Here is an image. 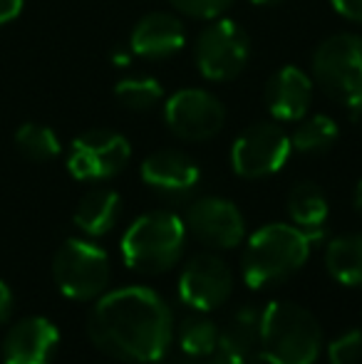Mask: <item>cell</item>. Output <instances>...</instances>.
<instances>
[{
  "instance_id": "cb8c5ba5",
  "label": "cell",
  "mask_w": 362,
  "mask_h": 364,
  "mask_svg": "<svg viewBox=\"0 0 362 364\" xmlns=\"http://www.w3.org/2000/svg\"><path fill=\"white\" fill-rule=\"evenodd\" d=\"M15 146L30 161H53L60 154V139L50 127L28 122L15 132Z\"/></svg>"
},
{
  "instance_id": "d6a6232c",
  "label": "cell",
  "mask_w": 362,
  "mask_h": 364,
  "mask_svg": "<svg viewBox=\"0 0 362 364\" xmlns=\"http://www.w3.org/2000/svg\"><path fill=\"white\" fill-rule=\"evenodd\" d=\"M253 5H261V8H273V5H280L283 0H251Z\"/></svg>"
},
{
  "instance_id": "4fadbf2b",
  "label": "cell",
  "mask_w": 362,
  "mask_h": 364,
  "mask_svg": "<svg viewBox=\"0 0 362 364\" xmlns=\"http://www.w3.org/2000/svg\"><path fill=\"white\" fill-rule=\"evenodd\" d=\"M60 332L48 317H23L3 340V364H53Z\"/></svg>"
},
{
  "instance_id": "3957f363",
  "label": "cell",
  "mask_w": 362,
  "mask_h": 364,
  "mask_svg": "<svg viewBox=\"0 0 362 364\" xmlns=\"http://www.w3.org/2000/svg\"><path fill=\"white\" fill-rule=\"evenodd\" d=\"M323 330L310 310L293 300H273L261 310L258 355L268 364H315Z\"/></svg>"
},
{
  "instance_id": "4dcf8cb0",
  "label": "cell",
  "mask_w": 362,
  "mask_h": 364,
  "mask_svg": "<svg viewBox=\"0 0 362 364\" xmlns=\"http://www.w3.org/2000/svg\"><path fill=\"white\" fill-rule=\"evenodd\" d=\"M353 206H355V211L362 216V178L358 181V186H355V193H353Z\"/></svg>"
},
{
  "instance_id": "83f0119b",
  "label": "cell",
  "mask_w": 362,
  "mask_h": 364,
  "mask_svg": "<svg viewBox=\"0 0 362 364\" xmlns=\"http://www.w3.org/2000/svg\"><path fill=\"white\" fill-rule=\"evenodd\" d=\"M198 364H248L246 360H241L238 355H233V352L223 350L221 345L216 347V350L211 352L208 357H203V360H196Z\"/></svg>"
},
{
  "instance_id": "9c48e42d",
  "label": "cell",
  "mask_w": 362,
  "mask_h": 364,
  "mask_svg": "<svg viewBox=\"0 0 362 364\" xmlns=\"http://www.w3.org/2000/svg\"><path fill=\"white\" fill-rule=\"evenodd\" d=\"M164 122L171 134L183 141H208L223 129L226 109L216 95L188 87L164 102Z\"/></svg>"
},
{
  "instance_id": "f546056e",
  "label": "cell",
  "mask_w": 362,
  "mask_h": 364,
  "mask_svg": "<svg viewBox=\"0 0 362 364\" xmlns=\"http://www.w3.org/2000/svg\"><path fill=\"white\" fill-rule=\"evenodd\" d=\"M10 315H13V292L0 280V325L8 322Z\"/></svg>"
},
{
  "instance_id": "e0dca14e",
  "label": "cell",
  "mask_w": 362,
  "mask_h": 364,
  "mask_svg": "<svg viewBox=\"0 0 362 364\" xmlns=\"http://www.w3.org/2000/svg\"><path fill=\"white\" fill-rule=\"evenodd\" d=\"M288 216L293 220V225H298L300 230H305L308 235H313L315 240L320 238V230L328 223L330 206L325 191L313 181H298L288 193Z\"/></svg>"
},
{
  "instance_id": "484cf974",
  "label": "cell",
  "mask_w": 362,
  "mask_h": 364,
  "mask_svg": "<svg viewBox=\"0 0 362 364\" xmlns=\"http://www.w3.org/2000/svg\"><path fill=\"white\" fill-rule=\"evenodd\" d=\"M174 5V10H179L181 15L193 20H216L223 18L226 10L233 5V0H169Z\"/></svg>"
},
{
  "instance_id": "8992f818",
  "label": "cell",
  "mask_w": 362,
  "mask_h": 364,
  "mask_svg": "<svg viewBox=\"0 0 362 364\" xmlns=\"http://www.w3.org/2000/svg\"><path fill=\"white\" fill-rule=\"evenodd\" d=\"M53 275L65 297L87 302L105 295L112 278V268L110 258L100 245L90 243V240L70 238L55 253Z\"/></svg>"
},
{
  "instance_id": "5bb4252c",
  "label": "cell",
  "mask_w": 362,
  "mask_h": 364,
  "mask_svg": "<svg viewBox=\"0 0 362 364\" xmlns=\"http://www.w3.org/2000/svg\"><path fill=\"white\" fill-rule=\"evenodd\" d=\"M142 181L149 188H154L161 196L183 198L198 186V171L196 161L186 154L176 151V149H159V151L149 154L142 161Z\"/></svg>"
},
{
  "instance_id": "ffe728a7",
  "label": "cell",
  "mask_w": 362,
  "mask_h": 364,
  "mask_svg": "<svg viewBox=\"0 0 362 364\" xmlns=\"http://www.w3.org/2000/svg\"><path fill=\"white\" fill-rule=\"evenodd\" d=\"M325 268L340 285H362V233L330 240L325 248Z\"/></svg>"
},
{
  "instance_id": "277c9868",
  "label": "cell",
  "mask_w": 362,
  "mask_h": 364,
  "mask_svg": "<svg viewBox=\"0 0 362 364\" xmlns=\"http://www.w3.org/2000/svg\"><path fill=\"white\" fill-rule=\"evenodd\" d=\"M186 248V223L169 211L144 213L124 230L122 258L137 273H164L181 260Z\"/></svg>"
},
{
  "instance_id": "ac0fdd59",
  "label": "cell",
  "mask_w": 362,
  "mask_h": 364,
  "mask_svg": "<svg viewBox=\"0 0 362 364\" xmlns=\"http://www.w3.org/2000/svg\"><path fill=\"white\" fill-rule=\"evenodd\" d=\"M119 193L112 188H92L75 208V225L87 235H105L119 218Z\"/></svg>"
},
{
  "instance_id": "7402d4cb",
  "label": "cell",
  "mask_w": 362,
  "mask_h": 364,
  "mask_svg": "<svg viewBox=\"0 0 362 364\" xmlns=\"http://www.w3.org/2000/svg\"><path fill=\"white\" fill-rule=\"evenodd\" d=\"M338 136L340 129L335 124V119H330L325 114H315L300 119V124L295 127L293 136H290V144L300 154H323L335 146Z\"/></svg>"
},
{
  "instance_id": "7c38bea8",
  "label": "cell",
  "mask_w": 362,
  "mask_h": 364,
  "mask_svg": "<svg viewBox=\"0 0 362 364\" xmlns=\"http://www.w3.org/2000/svg\"><path fill=\"white\" fill-rule=\"evenodd\" d=\"M186 228L208 248L228 250L241 245L246 235V220L236 203H231L228 198L203 196L188 206Z\"/></svg>"
},
{
  "instance_id": "5b68a950",
  "label": "cell",
  "mask_w": 362,
  "mask_h": 364,
  "mask_svg": "<svg viewBox=\"0 0 362 364\" xmlns=\"http://www.w3.org/2000/svg\"><path fill=\"white\" fill-rule=\"evenodd\" d=\"M313 80L333 102L350 112L362 109V38L340 33L313 53Z\"/></svg>"
},
{
  "instance_id": "1f68e13d",
  "label": "cell",
  "mask_w": 362,
  "mask_h": 364,
  "mask_svg": "<svg viewBox=\"0 0 362 364\" xmlns=\"http://www.w3.org/2000/svg\"><path fill=\"white\" fill-rule=\"evenodd\" d=\"M151 364H198L196 360H188V357H179V360H164V357H161V360H156V362H151Z\"/></svg>"
},
{
  "instance_id": "8fae6325",
  "label": "cell",
  "mask_w": 362,
  "mask_h": 364,
  "mask_svg": "<svg viewBox=\"0 0 362 364\" xmlns=\"http://www.w3.org/2000/svg\"><path fill=\"white\" fill-rule=\"evenodd\" d=\"M233 273L223 258L196 253L186 260L179 275V300L196 312L218 310L231 297Z\"/></svg>"
},
{
  "instance_id": "9a60e30c",
  "label": "cell",
  "mask_w": 362,
  "mask_h": 364,
  "mask_svg": "<svg viewBox=\"0 0 362 364\" xmlns=\"http://www.w3.org/2000/svg\"><path fill=\"white\" fill-rule=\"evenodd\" d=\"M186 45L183 23L171 13H149L134 25L129 35L132 55L144 60H166Z\"/></svg>"
},
{
  "instance_id": "4316f807",
  "label": "cell",
  "mask_w": 362,
  "mask_h": 364,
  "mask_svg": "<svg viewBox=\"0 0 362 364\" xmlns=\"http://www.w3.org/2000/svg\"><path fill=\"white\" fill-rule=\"evenodd\" d=\"M335 13L350 23H362V0H330Z\"/></svg>"
},
{
  "instance_id": "44dd1931",
  "label": "cell",
  "mask_w": 362,
  "mask_h": 364,
  "mask_svg": "<svg viewBox=\"0 0 362 364\" xmlns=\"http://www.w3.org/2000/svg\"><path fill=\"white\" fill-rule=\"evenodd\" d=\"M174 335L179 340V350L188 360H203L218 347V327L208 317L191 315L174 327Z\"/></svg>"
},
{
  "instance_id": "7a4b0ae2",
  "label": "cell",
  "mask_w": 362,
  "mask_h": 364,
  "mask_svg": "<svg viewBox=\"0 0 362 364\" xmlns=\"http://www.w3.org/2000/svg\"><path fill=\"white\" fill-rule=\"evenodd\" d=\"M315 238L293 223H268L248 238L243 250V280L251 288H271L293 278L310 258Z\"/></svg>"
},
{
  "instance_id": "52a82bcc",
  "label": "cell",
  "mask_w": 362,
  "mask_h": 364,
  "mask_svg": "<svg viewBox=\"0 0 362 364\" xmlns=\"http://www.w3.org/2000/svg\"><path fill=\"white\" fill-rule=\"evenodd\" d=\"M251 58L248 35L236 20H208L193 45V63L208 82H228L246 70Z\"/></svg>"
},
{
  "instance_id": "ba28073f",
  "label": "cell",
  "mask_w": 362,
  "mask_h": 364,
  "mask_svg": "<svg viewBox=\"0 0 362 364\" xmlns=\"http://www.w3.org/2000/svg\"><path fill=\"white\" fill-rule=\"evenodd\" d=\"M293 144L273 122H258L243 129L231 146V166L241 178H266L288 164Z\"/></svg>"
},
{
  "instance_id": "603a6c76",
  "label": "cell",
  "mask_w": 362,
  "mask_h": 364,
  "mask_svg": "<svg viewBox=\"0 0 362 364\" xmlns=\"http://www.w3.org/2000/svg\"><path fill=\"white\" fill-rule=\"evenodd\" d=\"M115 97L129 112H149L164 100V87L154 77H124L117 82Z\"/></svg>"
},
{
  "instance_id": "30bf717a",
  "label": "cell",
  "mask_w": 362,
  "mask_h": 364,
  "mask_svg": "<svg viewBox=\"0 0 362 364\" xmlns=\"http://www.w3.org/2000/svg\"><path fill=\"white\" fill-rule=\"evenodd\" d=\"M132 156L129 141L112 129H90L70 146L68 168L80 181H105L127 166Z\"/></svg>"
},
{
  "instance_id": "6da1fadb",
  "label": "cell",
  "mask_w": 362,
  "mask_h": 364,
  "mask_svg": "<svg viewBox=\"0 0 362 364\" xmlns=\"http://www.w3.org/2000/svg\"><path fill=\"white\" fill-rule=\"evenodd\" d=\"M92 345L119 362L151 364L174 340L171 307L156 290L129 285L97 297L87 317Z\"/></svg>"
},
{
  "instance_id": "d6986e66",
  "label": "cell",
  "mask_w": 362,
  "mask_h": 364,
  "mask_svg": "<svg viewBox=\"0 0 362 364\" xmlns=\"http://www.w3.org/2000/svg\"><path fill=\"white\" fill-rule=\"evenodd\" d=\"M258 340H261V310L253 305L238 307L228 317L223 330H218V345L246 362L258 355Z\"/></svg>"
},
{
  "instance_id": "f1b7e54d",
  "label": "cell",
  "mask_w": 362,
  "mask_h": 364,
  "mask_svg": "<svg viewBox=\"0 0 362 364\" xmlns=\"http://www.w3.org/2000/svg\"><path fill=\"white\" fill-rule=\"evenodd\" d=\"M23 10V0H0V25L15 20Z\"/></svg>"
},
{
  "instance_id": "d4e9b609",
  "label": "cell",
  "mask_w": 362,
  "mask_h": 364,
  "mask_svg": "<svg viewBox=\"0 0 362 364\" xmlns=\"http://www.w3.org/2000/svg\"><path fill=\"white\" fill-rule=\"evenodd\" d=\"M362 360V330L350 327L328 345L330 364H358Z\"/></svg>"
},
{
  "instance_id": "2e32d148",
  "label": "cell",
  "mask_w": 362,
  "mask_h": 364,
  "mask_svg": "<svg viewBox=\"0 0 362 364\" xmlns=\"http://www.w3.org/2000/svg\"><path fill=\"white\" fill-rule=\"evenodd\" d=\"M313 102V80L300 68H280L266 85V107L273 119L300 122Z\"/></svg>"
}]
</instances>
